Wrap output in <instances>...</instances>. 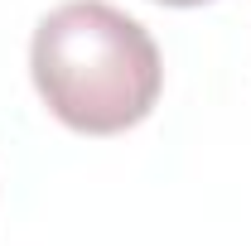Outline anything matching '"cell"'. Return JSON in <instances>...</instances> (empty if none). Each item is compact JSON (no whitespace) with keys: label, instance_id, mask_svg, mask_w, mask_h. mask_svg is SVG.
I'll return each instance as SVG.
<instances>
[{"label":"cell","instance_id":"1","mask_svg":"<svg viewBox=\"0 0 251 246\" xmlns=\"http://www.w3.org/2000/svg\"><path fill=\"white\" fill-rule=\"evenodd\" d=\"M29 73L44 106L82 135H121L159 101L164 63L150 29L106 0L49 10L29 44Z\"/></svg>","mask_w":251,"mask_h":246},{"label":"cell","instance_id":"2","mask_svg":"<svg viewBox=\"0 0 251 246\" xmlns=\"http://www.w3.org/2000/svg\"><path fill=\"white\" fill-rule=\"evenodd\" d=\"M159 5H179V10H188V5H208V0H159Z\"/></svg>","mask_w":251,"mask_h":246}]
</instances>
